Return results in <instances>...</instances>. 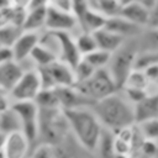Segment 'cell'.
I'll return each instance as SVG.
<instances>
[{"instance_id":"9c48e42d","label":"cell","mask_w":158,"mask_h":158,"mask_svg":"<svg viewBox=\"0 0 158 158\" xmlns=\"http://www.w3.org/2000/svg\"><path fill=\"white\" fill-rule=\"evenodd\" d=\"M44 30L52 32H68L72 35H77L80 31L78 20L72 11H64L51 6L47 7Z\"/></svg>"},{"instance_id":"4dcf8cb0","label":"cell","mask_w":158,"mask_h":158,"mask_svg":"<svg viewBox=\"0 0 158 158\" xmlns=\"http://www.w3.org/2000/svg\"><path fill=\"white\" fill-rule=\"evenodd\" d=\"M137 127L144 138L158 141V118H153L138 123Z\"/></svg>"},{"instance_id":"277c9868","label":"cell","mask_w":158,"mask_h":158,"mask_svg":"<svg viewBox=\"0 0 158 158\" xmlns=\"http://www.w3.org/2000/svg\"><path fill=\"white\" fill-rule=\"evenodd\" d=\"M138 53L136 38L126 40L125 43L114 53H111L110 62L107 64V70L114 79L118 90L122 88L126 78L135 69V62Z\"/></svg>"},{"instance_id":"b9f144b4","label":"cell","mask_w":158,"mask_h":158,"mask_svg":"<svg viewBox=\"0 0 158 158\" xmlns=\"http://www.w3.org/2000/svg\"><path fill=\"white\" fill-rule=\"evenodd\" d=\"M5 139H6V133L0 131V153L2 152V148H4V144H5Z\"/></svg>"},{"instance_id":"836d02e7","label":"cell","mask_w":158,"mask_h":158,"mask_svg":"<svg viewBox=\"0 0 158 158\" xmlns=\"http://www.w3.org/2000/svg\"><path fill=\"white\" fill-rule=\"evenodd\" d=\"M14 20V6H6L4 9H0V27H4L6 25H12Z\"/></svg>"},{"instance_id":"f6af8a7d","label":"cell","mask_w":158,"mask_h":158,"mask_svg":"<svg viewBox=\"0 0 158 158\" xmlns=\"http://www.w3.org/2000/svg\"><path fill=\"white\" fill-rule=\"evenodd\" d=\"M154 85L158 88V77H157V79H156V81H154Z\"/></svg>"},{"instance_id":"44dd1931","label":"cell","mask_w":158,"mask_h":158,"mask_svg":"<svg viewBox=\"0 0 158 158\" xmlns=\"http://www.w3.org/2000/svg\"><path fill=\"white\" fill-rule=\"evenodd\" d=\"M67 157V153L64 149H62L60 146H53L48 143H37L35 147H32L28 158H63Z\"/></svg>"},{"instance_id":"ee69618b","label":"cell","mask_w":158,"mask_h":158,"mask_svg":"<svg viewBox=\"0 0 158 158\" xmlns=\"http://www.w3.org/2000/svg\"><path fill=\"white\" fill-rule=\"evenodd\" d=\"M132 1H137V0H120V4L123 5V4H127V2H132Z\"/></svg>"},{"instance_id":"5bb4252c","label":"cell","mask_w":158,"mask_h":158,"mask_svg":"<svg viewBox=\"0 0 158 158\" xmlns=\"http://www.w3.org/2000/svg\"><path fill=\"white\" fill-rule=\"evenodd\" d=\"M133 117L135 125L158 118V91L149 93L141 101L133 105Z\"/></svg>"},{"instance_id":"e575fe53","label":"cell","mask_w":158,"mask_h":158,"mask_svg":"<svg viewBox=\"0 0 158 158\" xmlns=\"http://www.w3.org/2000/svg\"><path fill=\"white\" fill-rule=\"evenodd\" d=\"M146 28H158V1L152 9H149Z\"/></svg>"},{"instance_id":"ffe728a7","label":"cell","mask_w":158,"mask_h":158,"mask_svg":"<svg viewBox=\"0 0 158 158\" xmlns=\"http://www.w3.org/2000/svg\"><path fill=\"white\" fill-rule=\"evenodd\" d=\"M47 7L27 9L26 17L22 25V31L28 32H42L46 26Z\"/></svg>"},{"instance_id":"d6986e66","label":"cell","mask_w":158,"mask_h":158,"mask_svg":"<svg viewBox=\"0 0 158 158\" xmlns=\"http://www.w3.org/2000/svg\"><path fill=\"white\" fill-rule=\"evenodd\" d=\"M106 19L107 17L104 14H101L100 11H98L93 7H89L84 12V15L78 20L79 28H80V31L93 33L105 26Z\"/></svg>"},{"instance_id":"e0dca14e","label":"cell","mask_w":158,"mask_h":158,"mask_svg":"<svg viewBox=\"0 0 158 158\" xmlns=\"http://www.w3.org/2000/svg\"><path fill=\"white\" fill-rule=\"evenodd\" d=\"M93 35H94V38L96 41L98 48L102 49L105 52H109V53H114L115 51H117L126 41L121 36L106 30L105 27L93 32Z\"/></svg>"},{"instance_id":"52a82bcc","label":"cell","mask_w":158,"mask_h":158,"mask_svg":"<svg viewBox=\"0 0 158 158\" xmlns=\"http://www.w3.org/2000/svg\"><path fill=\"white\" fill-rule=\"evenodd\" d=\"M42 83V89H54L60 86H73L75 84L73 68L57 59L47 67L37 68Z\"/></svg>"},{"instance_id":"d6a6232c","label":"cell","mask_w":158,"mask_h":158,"mask_svg":"<svg viewBox=\"0 0 158 158\" xmlns=\"http://www.w3.org/2000/svg\"><path fill=\"white\" fill-rule=\"evenodd\" d=\"M122 90V94H123V96L132 104V105H135V104H137L138 101H141L144 96H147L151 91H148V90H138V89H127V88H123V89H121Z\"/></svg>"},{"instance_id":"bcb514c9","label":"cell","mask_w":158,"mask_h":158,"mask_svg":"<svg viewBox=\"0 0 158 158\" xmlns=\"http://www.w3.org/2000/svg\"><path fill=\"white\" fill-rule=\"evenodd\" d=\"M0 158H4V154H2V152L0 153Z\"/></svg>"},{"instance_id":"3957f363","label":"cell","mask_w":158,"mask_h":158,"mask_svg":"<svg viewBox=\"0 0 158 158\" xmlns=\"http://www.w3.org/2000/svg\"><path fill=\"white\" fill-rule=\"evenodd\" d=\"M69 132V123L62 109H40L38 143L60 146Z\"/></svg>"},{"instance_id":"8fae6325","label":"cell","mask_w":158,"mask_h":158,"mask_svg":"<svg viewBox=\"0 0 158 158\" xmlns=\"http://www.w3.org/2000/svg\"><path fill=\"white\" fill-rule=\"evenodd\" d=\"M58 41V59L74 68L81 59V56L77 48L74 35L68 32H54Z\"/></svg>"},{"instance_id":"cb8c5ba5","label":"cell","mask_w":158,"mask_h":158,"mask_svg":"<svg viewBox=\"0 0 158 158\" xmlns=\"http://www.w3.org/2000/svg\"><path fill=\"white\" fill-rule=\"evenodd\" d=\"M151 85L152 84L147 79V77L143 73V70L135 68V69L131 70V73L126 78V80H125V83H123L121 89L127 88V89H138V90H148L149 91V86Z\"/></svg>"},{"instance_id":"60d3db41","label":"cell","mask_w":158,"mask_h":158,"mask_svg":"<svg viewBox=\"0 0 158 158\" xmlns=\"http://www.w3.org/2000/svg\"><path fill=\"white\" fill-rule=\"evenodd\" d=\"M137 1H138L141 5H143L146 9L149 10V9H152V7L156 5V2H157L158 0H137Z\"/></svg>"},{"instance_id":"7402d4cb","label":"cell","mask_w":158,"mask_h":158,"mask_svg":"<svg viewBox=\"0 0 158 158\" xmlns=\"http://www.w3.org/2000/svg\"><path fill=\"white\" fill-rule=\"evenodd\" d=\"M28 59L35 68H43V67L49 65L54 60H57L58 57L52 51H49L48 48H46L44 46L38 43L31 52Z\"/></svg>"},{"instance_id":"7bdbcfd3","label":"cell","mask_w":158,"mask_h":158,"mask_svg":"<svg viewBox=\"0 0 158 158\" xmlns=\"http://www.w3.org/2000/svg\"><path fill=\"white\" fill-rule=\"evenodd\" d=\"M10 5H11L10 0H0V9H4V7L10 6Z\"/></svg>"},{"instance_id":"ba28073f","label":"cell","mask_w":158,"mask_h":158,"mask_svg":"<svg viewBox=\"0 0 158 158\" xmlns=\"http://www.w3.org/2000/svg\"><path fill=\"white\" fill-rule=\"evenodd\" d=\"M42 90V83L37 68L25 69L15 85L7 91L12 101H35Z\"/></svg>"},{"instance_id":"8992f818","label":"cell","mask_w":158,"mask_h":158,"mask_svg":"<svg viewBox=\"0 0 158 158\" xmlns=\"http://www.w3.org/2000/svg\"><path fill=\"white\" fill-rule=\"evenodd\" d=\"M11 109L20 121L21 132L33 147L38 141V106L35 101H14Z\"/></svg>"},{"instance_id":"ac0fdd59","label":"cell","mask_w":158,"mask_h":158,"mask_svg":"<svg viewBox=\"0 0 158 158\" xmlns=\"http://www.w3.org/2000/svg\"><path fill=\"white\" fill-rule=\"evenodd\" d=\"M22 72L23 68L15 60L0 64V89L4 91H9L21 77Z\"/></svg>"},{"instance_id":"83f0119b","label":"cell","mask_w":158,"mask_h":158,"mask_svg":"<svg viewBox=\"0 0 158 158\" xmlns=\"http://www.w3.org/2000/svg\"><path fill=\"white\" fill-rule=\"evenodd\" d=\"M0 131L6 135L15 132V131H21L20 121L16 114L12 111V109L0 115Z\"/></svg>"},{"instance_id":"ab89813d","label":"cell","mask_w":158,"mask_h":158,"mask_svg":"<svg viewBox=\"0 0 158 158\" xmlns=\"http://www.w3.org/2000/svg\"><path fill=\"white\" fill-rule=\"evenodd\" d=\"M10 2H11L12 6H19V7L27 9L28 4H30V0H10Z\"/></svg>"},{"instance_id":"8d00e7d4","label":"cell","mask_w":158,"mask_h":158,"mask_svg":"<svg viewBox=\"0 0 158 158\" xmlns=\"http://www.w3.org/2000/svg\"><path fill=\"white\" fill-rule=\"evenodd\" d=\"M73 0H48V6L64 11H72Z\"/></svg>"},{"instance_id":"30bf717a","label":"cell","mask_w":158,"mask_h":158,"mask_svg":"<svg viewBox=\"0 0 158 158\" xmlns=\"http://www.w3.org/2000/svg\"><path fill=\"white\" fill-rule=\"evenodd\" d=\"M32 144L21 131H15L6 135L2 148L4 158H28Z\"/></svg>"},{"instance_id":"4316f807","label":"cell","mask_w":158,"mask_h":158,"mask_svg":"<svg viewBox=\"0 0 158 158\" xmlns=\"http://www.w3.org/2000/svg\"><path fill=\"white\" fill-rule=\"evenodd\" d=\"M83 59H85L94 69H101V68H106L110 58H111V53L105 52L102 49H95L93 52H90L89 54L81 57Z\"/></svg>"},{"instance_id":"74e56055","label":"cell","mask_w":158,"mask_h":158,"mask_svg":"<svg viewBox=\"0 0 158 158\" xmlns=\"http://www.w3.org/2000/svg\"><path fill=\"white\" fill-rule=\"evenodd\" d=\"M12 60H14V56H12L11 47L0 46V64L7 63V62H12Z\"/></svg>"},{"instance_id":"6da1fadb","label":"cell","mask_w":158,"mask_h":158,"mask_svg":"<svg viewBox=\"0 0 158 158\" xmlns=\"http://www.w3.org/2000/svg\"><path fill=\"white\" fill-rule=\"evenodd\" d=\"M118 91L95 101L91 106L101 126L112 133L135 125L133 105Z\"/></svg>"},{"instance_id":"f1b7e54d","label":"cell","mask_w":158,"mask_h":158,"mask_svg":"<svg viewBox=\"0 0 158 158\" xmlns=\"http://www.w3.org/2000/svg\"><path fill=\"white\" fill-rule=\"evenodd\" d=\"M21 32L22 28L15 25H6L4 27H0V46L11 47L21 35Z\"/></svg>"},{"instance_id":"484cf974","label":"cell","mask_w":158,"mask_h":158,"mask_svg":"<svg viewBox=\"0 0 158 158\" xmlns=\"http://www.w3.org/2000/svg\"><path fill=\"white\" fill-rule=\"evenodd\" d=\"M38 109H60L54 89H42L35 99Z\"/></svg>"},{"instance_id":"603a6c76","label":"cell","mask_w":158,"mask_h":158,"mask_svg":"<svg viewBox=\"0 0 158 158\" xmlns=\"http://www.w3.org/2000/svg\"><path fill=\"white\" fill-rule=\"evenodd\" d=\"M138 52L158 51V28H143L136 38Z\"/></svg>"},{"instance_id":"f546056e","label":"cell","mask_w":158,"mask_h":158,"mask_svg":"<svg viewBox=\"0 0 158 158\" xmlns=\"http://www.w3.org/2000/svg\"><path fill=\"white\" fill-rule=\"evenodd\" d=\"M96 69H94L85 59H80L75 67L73 68V73H74V79H75V84L77 83H81L84 80H86L89 77L93 75V73L95 72Z\"/></svg>"},{"instance_id":"d590c367","label":"cell","mask_w":158,"mask_h":158,"mask_svg":"<svg viewBox=\"0 0 158 158\" xmlns=\"http://www.w3.org/2000/svg\"><path fill=\"white\" fill-rule=\"evenodd\" d=\"M12 102L14 101L7 91H0V115L9 111L12 106Z\"/></svg>"},{"instance_id":"7a4b0ae2","label":"cell","mask_w":158,"mask_h":158,"mask_svg":"<svg viewBox=\"0 0 158 158\" xmlns=\"http://www.w3.org/2000/svg\"><path fill=\"white\" fill-rule=\"evenodd\" d=\"M70 132L86 151L96 152L104 127L91 107H79L64 111Z\"/></svg>"},{"instance_id":"d4e9b609","label":"cell","mask_w":158,"mask_h":158,"mask_svg":"<svg viewBox=\"0 0 158 158\" xmlns=\"http://www.w3.org/2000/svg\"><path fill=\"white\" fill-rule=\"evenodd\" d=\"M74 40H75V44L77 48L80 53L81 57L89 54L90 52L98 49L96 46V41L94 38V35L90 32H85V31H79L77 35H74Z\"/></svg>"},{"instance_id":"1f68e13d","label":"cell","mask_w":158,"mask_h":158,"mask_svg":"<svg viewBox=\"0 0 158 158\" xmlns=\"http://www.w3.org/2000/svg\"><path fill=\"white\" fill-rule=\"evenodd\" d=\"M138 152L148 158H153L157 152H158V144L157 141L154 139H148V138H143V141L141 142L139 147H138Z\"/></svg>"},{"instance_id":"4fadbf2b","label":"cell","mask_w":158,"mask_h":158,"mask_svg":"<svg viewBox=\"0 0 158 158\" xmlns=\"http://www.w3.org/2000/svg\"><path fill=\"white\" fill-rule=\"evenodd\" d=\"M38 41H40V32L22 31L21 35L11 46L14 60L17 63H22L27 60L33 48L38 44Z\"/></svg>"},{"instance_id":"f35d334b","label":"cell","mask_w":158,"mask_h":158,"mask_svg":"<svg viewBox=\"0 0 158 158\" xmlns=\"http://www.w3.org/2000/svg\"><path fill=\"white\" fill-rule=\"evenodd\" d=\"M40 7H48V0H30L27 9H40Z\"/></svg>"},{"instance_id":"5b68a950","label":"cell","mask_w":158,"mask_h":158,"mask_svg":"<svg viewBox=\"0 0 158 158\" xmlns=\"http://www.w3.org/2000/svg\"><path fill=\"white\" fill-rule=\"evenodd\" d=\"M74 88L93 102L118 91V88L111 78L107 68L96 69L86 80L74 84Z\"/></svg>"},{"instance_id":"7c38bea8","label":"cell","mask_w":158,"mask_h":158,"mask_svg":"<svg viewBox=\"0 0 158 158\" xmlns=\"http://www.w3.org/2000/svg\"><path fill=\"white\" fill-rule=\"evenodd\" d=\"M57 98H58V104L59 107L65 111V110H73V109H79V107H91L93 101L81 95L75 88L73 86H60V88H54Z\"/></svg>"},{"instance_id":"9a60e30c","label":"cell","mask_w":158,"mask_h":158,"mask_svg":"<svg viewBox=\"0 0 158 158\" xmlns=\"http://www.w3.org/2000/svg\"><path fill=\"white\" fill-rule=\"evenodd\" d=\"M106 30L121 36L125 40H133L137 38L141 32L143 31L142 27L136 26L133 23H131L130 21H127L126 19L121 17L120 15H114V16H109L106 19L105 26Z\"/></svg>"},{"instance_id":"2e32d148","label":"cell","mask_w":158,"mask_h":158,"mask_svg":"<svg viewBox=\"0 0 158 158\" xmlns=\"http://www.w3.org/2000/svg\"><path fill=\"white\" fill-rule=\"evenodd\" d=\"M148 12L149 10L146 9L143 5H141L138 1H132L121 5L117 15H120L121 17L126 19L127 21H130L136 26L146 28L148 21Z\"/></svg>"}]
</instances>
